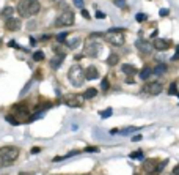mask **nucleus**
Returning a JSON list of instances; mask_svg holds the SVG:
<instances>
[{
    "instance_id": "5",
    "label": "nucleus",
    "mask_w": 179,
    "mask_h": 175,
    "mask_svg": "<svg viewBox=\"0 0 179 175\" xmlns=\"http://www.w3.org/2000/svg\"><path fill=\"white\" fill-rule=\"evenodd\" d=\"M72 24H74V13L69 11V10H65L55 21L57 27H60V25H72Z\"/></svg>"
},
{
    "instance_id": "8",
    "label": "nucleus",
    "mask_w": 179,
    "mask_h": 175,
    "mask_svg": "<svg viewBox=\"0 0 179 175\" xmlns=\"http://www.w3.org/2000/svg\"><path fill=\"white\" fill-rule=\"evenodd\" d=\"M143 90L149 95H159L162 92V84L159 82H149V84H145L143 85Z\"/></svg>"
},
{
    "instance_id": "18",
    "label": "nucleus",
    "mask_w": 179,
    "mask_h": 175,
    "mask_svg": "<svg viewBox=\"0 0 179 175\" xmlns=\"http://www.w3.org/2000/svg\"><path fill=\"white\" fill-rule=\"evenodd\" d=\"M65 43H66V46H68L69 49H76L77 46L80 44V38H77V36L76 38H69V40H66Z\"/></svg>"
},
{
    "instance_id": "17",
    "label": "nucleus",
    "mask_w": 179,
    "mask_h": 175,
    "mask_svg": "<svg viewBox=\"0 0 179 175\" xmlns=\"http://www.w3.org/2000/svg\"><path fill=\"white\" fill-rule=\"evenodd\" d=\"M13 14H14L13 6H5V8L2 10V13H0V16H2L3 19H10V18H13Z\"/></svg>"
},
{
    "instance_id": "39",
    "label": "nucleus",
    "mask_w": 179,
    "mask_h": 175,
    "mask_svg": "<svg viewBox=\"0 0 179 175\" xmlns=\"http://www.w3.org/2000/svg\"><path fill=\"white\" fill-rule=\"evenodd\" d=\"M8 46L10 48H19V46L16 44V41H8Z\"/></svg>"
},
{
    "instance_id": "33",
    "label": "nucleus",
    "mask_w": 179,
    "mask_h": 175,
    "mask_svg": "<svg viewBox=\"0 0 179 175\" xmlns=\"http://www.w3.org/2000/svg\"><path fill=\"white\" fill-rule=\"evenodd\" d=\"M115 5L118 6V8H124V6H126V0H115Z\"/></svg>"
},
{
    "instance_id": "45",
    "label": "nucleus",
    "mask_w": 179,
    "mask_h": 175,
    "mask_svg": "<svg viewBox=\"0 0 179 175\" xmlns=\"http://www.w3.org/2000/svg\"><path fill=\"white\" fill-rule=\"evenodd\" d=\"M35 43H36V41H35V38H30V46H35Z\"/></svg>"
},
{
    "instance_id": "6",
    "label": "nucleus",
    "mask_w": 179,
    "mask_h": 175,
    "mask_svg": "<svg viewBox=\"0 0 179 175\" xmlns=\"http://www.w3.org/2000/svg\"><path fill=\"white\" fill-rule=\"evenodd\" d=\"M101 52V44H98L96 41H90L85 44V49H83V55L87 57H98Z\"/></svg>"
},
{
    "instance_id": "13",
    "label": "nucleus",
    "mask_w": 179,
    "mask_h": 175,
    "mask_svg": "<svg viewBox=\"0 0 179 175\" xmlns=\"http://www.w3.org/2000/svg\"><path fill=\"white\" fill-rule=\"evenodd\" d=\"M135 46H137V49H140L142 52H145V54H149L151 50L154 49V46L151 44V43H148V41H142V40H138L137 43H135Z\"/></svg>"
},
{
    "instance_id": "30",
    "label": "nucleus",
    "mask_w": 179,
    "mask_h": 175,
    "mask_svg": "<svg viewBox=\"0 0 179 175\" xmlns=\"http://www.w3.org/2000/svg\"><path fill=\"white\" fill-rule=\"evenodd\" d=\"M6 122L11 123V125H19V120H16L13 115H11V117H10V115H6Z\"/></svg>"
},
{
    "instance_id": "1",
    "label": "nucleus",
    "mask_w": 179,
    "mask_h": 175,
    "mask_svg": "<svg viewBox=\"0 0 179 175\" xmlns=\"http://www.w3.org/2000/svg\"><path fill=\"white\" fill-rule=\"evenodd\" d=\"M40 2L38 0H21L17 3V13L22 18H32L40 11Z\"/></svg>"
},
{
    "instance_id": "3",
    "label": "nucleus",
    "mask_w": 179,
    "mask_h": 175,
    "mask_svg": "<svg viewBox=\"0 0 179 175\" xmlns=\"http://www.w3.org/2000/svg\"><path fill=\"white\" fill-rule=\"evenodd\" d=\"M104 38L112 46H123L124 44V30L123 29H110L104 33Z\"/></svg>"
},
{
    "instance_id": "14",
    "label": "nucleus",
    "mask_w": 179,
    "mask_h": 175,
    "mask_svg": "<svg viewBox=\"0 0 179 175\" xmlns=\"http://www.w3.org/2000/svg\"><path fill=\"white\" fill-rule=\"evenodd\" d=\"M11 111H13L16 115H27V106H25L24 103H17V104H14V106L11 107Z\"/></svg>"
},
{
    "instance_id": "36",
    "label": "nucleus",
    "mask_w": 179,
    "mask_h": 175,
    "mask_svg": "<svg viewBox=\"0 0 179 175\" xmlns=\"http://www.w3.org/2000/svg\"><path fill=\"white\" fill-rule=\"evenodd\" d=\"M96 18L98 19H105V13H102V11H96Z\"/></svg>"
},
{
    "instance_id": "15",
    "label": "nucleus",
    "mask_w": 179,
    "mask_h": 175,
    "mask_svg": "<svg viewBox=\"0 0 179 175\" xmlns=\"http://www.w3.org/2000/svg\"><path fill=\"white\" fill-rule=\"evenodd\" d=\"M63 60H65V54H57L53 58H50V66H52L53 69L60 68V65H61Z\"/></svg>"
},
{
    "instance_id": "10",
    "label": "nucleus",
    "mask_w": 179,
    "mask_h": 175,
    "mask_svg": "<svg viewBox=\"0 0 179 175\" xmlns=\"http://www.w3.org/2000/svg\"><path fill=\"white\" fill-rule=\"evenodd\" d=\"M153 46L157 50H167L171 46V41L170 40H165V38H155L154 43H153Z\"/></svg>"
},
{
    "instance_id": "23",
    "label": "nucleus",
    "mask_w": 179,
    "mask_h": 175,
    "mask_svg": "<svg viewBox=\"0 0 179 175\" xmlns=\"http://www.w3.org/2000/svg\"><path fill=\"white\" fill-rule=\"evenodd\" d=\"M33 60L35 62H42V60H44V52H42V50H36V52H33Z\"/></svg>"
},
{
    "instance_id": "37",
    "label": "nucleus",
    "mask_w": 179,
    "mask_h": 175,
    "mask_svg": "<svg viewBox=\"0 0 179 175\" xmlns=\"http://www.w3.org/2000/svg\"><path fill=\"white\" fill-rule=\"evenodd\" d=\"M165 164H167V161H163V162H160V164H157V169H155V172H160L163 167H165Z\"/></svg>"
},
{
    "instance_id": "12",
    "label": "nucleus",
    "mask_w": 179,
    "mask_h": 175,
    "mask_svg": "<svg viewBox=\"0 0 179 175\" xmlns=\"http://www.w3.org/2000/svg\"><path fill=\"white\" fill-rule=\"evenodd\" d=\"M99 77V71H98V68L96 66H88L87 69H85V79H88V80H94V79H98Z\"/></svg>"
},
{
    "instance_id": "38",
    "label": "nucleus",
    "mask_w": 179,
    "mask_h": 175,
    "mask_svg": "<svg viewBox=\"0 0 179 175\" xmlns=\"http://www.w3.org/2000/svg\"><path fill=\"white\" fill-rule=\"evenodd\" d=\"M82 16H83L85 19H90V13H88L87 10H82Z\"/></svg>"
},
{
    "instance_id": "25",
    "label": "nucleus",
    "mask_w": 179,
    "mask_h": 175,
    "mask_svg": "<svg viewBox=\"0 0 179 175\" xmlns=\"http://www.w3.org/2000/svg\"><path fill=\"white\" fill-rule=\"evenodd\" d=\"M129 158H132V159H143V151H134V153L129 155Z\"/></svg>"
},
{
    "instance_id": "34",
    "label": "nucleus",
    "mask_w": 179,
    "mask_h": 175,
    "mask_svg": "<svg viewBox=\"0 0 179 175\" xmlns=\"http://www.w3.org/2000/svg\"><path fill=\"white\" fill-rule=\"evenodd\" d=\"M94 151H99L98 147H87L85 148V153H94Z\"/></svg>"
},
{
    "instance_id": "20",
    "label": "nucleus",
    "mask_w": 179,
    "mask_h": 175,
    "mask_svg": "<svg viewBox=\"0 0 179 175\" xmlns=\"http://www.w3.org/2000/svg\"><path fill=\"white\" fill-rule=\"evenodd\" d=\"M151 74H153V69H151L149 66H145L142 71H140V79H142V80H146Z\"/></svg>"
},
{
    "instance_id": "9",
    "label": "nucleus",
    "mask_w": 179,
    "mask_h": 175,
    "mask_svg": "<svg viewBox=\"0 0 179 175\" xmlns=\"http://www.w3.org/2000/svg\"><path fill=\"white\" fill-rule=\"evenodd\" d=\"M5 27H6V30H10V32H16V30H19V29L22 27L21 19H17V18H10V19H6Z\"/></svg>"
},
{
    "instance_id": "4",
    "label": "nucleus",
    "mask_w": 179,
    "mask_h": 175,
    "mask_svg": "<svg viewBox=\"0 0 179 175\" xmlns=\"http://www.w3.org/2000/svg\"><path fill=\"white\" fill-rule=\"evenodd\" d=\"M19 158V148L13 145H5L0 147V159L5 162H13Z\"/></svg>"
},
{
    "instance_id": "27",
    "label": "nucleus",
    "mask_w": 179,
    "mask_h": 175,
    "mask_svg": "<svg viewBox=\"0 0 179 175\" xmlns=\"http://www.w3.org/2000/svg\"><path fill=\"white\" fill-rule=\"evenodd\" d=\"M101 88H102L104 92H107L108 88H110V84H108V79L105 77V79H102V82H101Z\"/></svg>"
},
{
    "instance_id": "40",
    "label": "nucleus",
    "mask_w": 179,
    "mask_h": 175,
    "mask_svg": "<svg viewBox=\"0 0 179 175\" xmlns=\"http://www.w3.org/2000/svg\"><path fill=\"white\" fill-rule=\"evenodd\" d=\"M179 58V46L176 48V55H173V58H171V60H178Z\"/></svg>"
},
{
    "instance_id": "21",
    "label": "nucleus",
    "mask_w": 179,
    "mask_h": 175,
    "mask_svg": "<svg viewBox=\"0 0 179 175\" xmlns=\"http://www.w3.org/2000/svg\"><path fill=\"white\" fill-rule=\"evenodd\" d=\"M165 71H167V65H163V63H159L157 66H155V68L153 69V73H154V74H157V76L163 74Z\"/></svg>"
},
{
    "instance_id": "44",
    "label": "nucleus",
    "mask_w": 179,
    "mask_h": 175,
    "mask_svg": "<svg viewBox=\"0 0 179 175\" xmlns=\"http://www.w3.org/2000/svg\"><path fill=\"white\" fill-rule=\"evenodd\" d=\"M155 36H157V29H155L154 32H153V35H151V38H155Z\"/></svg>"
},
{
    "instance_id": "2",
    "label": "nucleus",
    "mask_w": 179,
    "mask_h": 175,
    "mask_svg": "<svg viewBox=\"0 0 179 175\" xmlns=\"http://www.w3.org/2000/svg\"><path fill=\"white\" fill-rule=\"evenodd\" d=\"M68 77H69V82L74 87H82L85 82V69L80 65H72L68 71Z\"/></svg>"
},
{
    "instance_id": "41",
    "label": "nucleus",
    "mask_w": 179,
    "mask_h": 175,
    "mask_svg": "<svg viewBox=\"0 0 179 175\" xmlns=\"http://www.w3.org/2000/svg\"><path fill=\"white\" fill-rule=\"evenodd\" d=\"M40 151H41V148H40V147H35V148H32V153H33V155L40 153Z\"/></svg>"
},
{
    "instance_id": "42",
    "label": "nucleus",
    "mask_w": 179,
    "mask_h": 175,
    "mask_svg": "<svg viewBox=\"0 0 179 175\" xmlns=\"http://www.w3.org/2000/svg\"><path fill=\"white\" fill-rule=\"evenodd\" d=\"M132 141H134V142H138V141H142V136H134V137H132Z\"/></svg>"
},
{
    "instance_id": "24",
    "label": "nucleus",
    "mask_w": 179,
    "mask_h": 175,
    "mask_svg": "<svg viewBox=\"0 0 179 175\" xmlns=\"http://www.w3.org/2000/svg\"><path fill=\"white\" fill-rule=\"evenodd\" d=\"M178 84L176 82H171L170 85V90H168V95H178Z\"/></svg>"
},
{
    "instance_id": "35",
    "label": "nucleus",
    "mask_w": 179,
    "mask_h": 175,
    "mask_svg": "<svg viewBox=\"0 0 179 175\" xmlns=\"http://www.w3.org/2000/svg\"><path fill=\"white\" fill-rule=\"evenodd\" d=\"M72 2H74V5H76L77 8H82V10H83V0H72Z\"/></svg>"
},
{
    "instance_id": "16",
    "label": "nucleus",
    "mask_w": 179,
    "mask_h": 175,
    "mask_svg": "<svg viewBox=\"0 0 179 175\" xmlns=\"http://www.w3.org/2000/svg\"><path fill=\"white\" fill-rule=\"evenodd\" d=\"M121 69H123V73L124 74H127V76H134V74H137V68L134 66V65H129V63H126V65H123L121 66Z\"/></svg>"
},
{
    "instance_id": "26",
    "label": "nucleus",
    "mask_w": 179,
    "mask_h": 175,
    "mask_svg": "<svg viewBox=\"0 0 179 175\" xmlns=\"http://www.w3.org/2000/svg\"><path fill=\"white\" fill-rule=\"evenodd\" d=\"M112 114H113V111H112V107H108V109H105V111L101 112V117H102V118H108Z\"/></svg>"
},
{
    "instance_id": "28",
    "label": "nucleus",
    "mask_w": 179,
    "mask_h": 175,
    "mask_svg": "<svg viewBox=\"0 0 179 175\" xmlns=\"http://www.w3.org/2000/svg\"><path fill=\"white\" fill-rule=\"evenodd\" d=\"M66 38H68V32H63V33L57 35V41H58V43H65Z\"/></svg>"
},
{
    "instance_id": "19",
    "label": "nucleus",
    "mask_w": 179,
    "mask_h": 175,
    "mask_svg": "<svg viewBox=\"0 0 179 175\" xmlns=\"http://www.w3.org/2000/svg\"><path fill=\"white\" fill-rule=\"evenodd\" d=\"M119 62V55L118 54H110V55L107 57V65H110V66H115V65H118Z\"/></svg>"
},
{
    "instance_id": "7",
    "label": "nucleus",
    "mask_w": 179,
    "mask_h": 175,
    "mask_svg": "<svg viewBox=\"0 0 179 175\" xmlns=\"http://www.w3.org/2000/svg\"><path fill=\"white\" fill-rule=\"evenodd\" d=\"M83 99L85 96L83 95H66L65 96V103L68 104V106L71 107H82V104H83Z\"/></svg>"
},
{
    "instance_id": "29",
    "label": "nucleus",
    "mask_w": 179,
    "mask_h": 175,
    "mask_svg": "<svg viewBox=\"0 0 179 175\" xmlns=\"http://www.w3.org/2000/svg\"><path fill=\"white\" fill-rule=\"evenodd\" d=\"M140 128H135V126H130V128H127V130H124V131H119L121 134H130V133H134V131H138Z\"/></svg>"
},
{
    "instance_id": "46",
    "label": "nucleus",
    "mask_w": 179,
    "mask_h": 175,
    "mask_svg": "<svg viewBox=\"0 0 179 175\" xmlns=\"http://www.w3.org/2000/svg\"><path fill=\"white\" fill-rule=\"evenodd\" d=\"M0 44H2V41H0Z\"/></svg>"
},
{
    "instance_id": "31",
    "label": "nucleus",
    "mask_w": 179,
    "mask_h": 175,
    "mask_svg": "<svg viewBox=\"0 0 179 175\" xmlns=\"http://www.w3.org/2000/svg\"><path fill=\"white\" fill-rule=\"evenodd\" d=\"M135 19H137V22H143V21H146V14L145 13H138L137 16H135Z\"/></svg>"
},
{
    "instance_id": "32",
    "label": "nucleus",
    "mask_w": 179,
    "mask_h": 175,
    "mask_svg": "<svg viewBox=\"0 0 179 175\" xmlns=\"http://www.w3.org/2000/svg\"><path fill=\"white\" fill-rule=\"evenodd\" d=\"M159 14H160L162 18H167L170 14V10L168 8H160V11H159Z\"/></svg>"
},
{
    "instance_id": "22",
    "label": "nucleus",
    "mask_w": 179,
    "mask_h": 175,
    "mask_svg": "<svg viewBox=\"0 0 179 175\" xmlns=\"http://www.w3.org/2000/svg\"><path fill=\"white\" fill-rule=\"evenodd\" d=\"M96 95H98V90H96V88H88V90L83 93L85 99H91V98H94Z\"/></svg>"
},
{
    "instance_id": "11",
    "label": "nucleus",
    "mask_w": 179,
    "mask_h": 175,
    "mask_svg": "<svg viewBox=\"0 0 179 175\" xmlns=\"http://www.w3.org/2000/svg\"><path fill=\"white\" fill-rule=\"evenodd\" d=\"M155 169H157V161H155L154 158H149V159H145L143 161V170L145 172H155Z\"/></svg>"
},
{
    "instance_id": "43",
    "label": "nucleus",
    "mask_w": 179,
    "mask_h": 175,
    "mask_svg": "<svg viewBox=\"0 0 179 175\" xmlns=\"http://www.w3.org/2000/svg\"><path fill=\"white\" fill-rule=\"evenodd\" d=\"M173 174H174V175H179V164L173 169Z\"/></svg>"
}]
</instances>
